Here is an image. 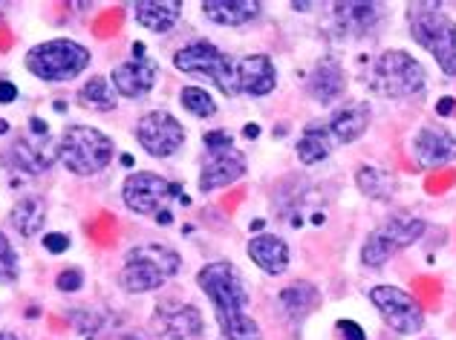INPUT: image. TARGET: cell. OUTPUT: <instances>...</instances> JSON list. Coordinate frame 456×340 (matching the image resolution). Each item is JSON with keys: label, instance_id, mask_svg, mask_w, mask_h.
I'll use <instances>...</instances> for the list:
<instances>
[{"label": "cell", "instance_id": "e575fe53", "mask_svg": "<svg viewBox=\"0 0 456 340\" xmlns=\"http://www.w3.org/2000/svg\"><path fill=\"white\" fill-rule=\"evenodd\" d=\"M436 110H439L442 116H448V113L453 110V99H442V101H439V107H436Z\"/></svg>", "mask_w": 456, "mask_h": 340}, {"label": "cell", "instance_id": "4dcf8cb0", "mask_svg": "<svg viewBox=\"0 0 456 340\" xmlns=\"http://www.w3.org/2000/svg\"><path fill=\"white\" fill-rule=\"evenodd\" d=\"M81 283H84V277H81V271H76V269H69V271H61V274H58V288H61V291H78Z\"/></svg>", "mask_w": 456, "mask_h": 340}, {"label": "cell", "instance_id": "603a6c76", "mask_svg": "<svg viewBox=\"0 0 456 340\" xmlns=\"http://www.w3.org/2000/svg\"><path fill=\"white\" fill-rule=\"evenodd\" d=\"M260 6L257 0H206L202 15L220 27H243L260 15Z\"/></svg>", "mask_w": 456, "mask_h": 340}, {"label": "cell", "instance_id": "d6a6232c", "mask_svg": "<svg viewBox=\"0 0 456 340\" xmlns=\"http://www.w3.org/2000/svg\"><path fill=\"white\" fill-rule=\"evenodd\" d=\"M338 329H341V337H344V340H367L364 329H362V326H358L355 320H341V323H338Z\"/></svg>", "mask_w": 456, "mask_h": 340}, {"label": "cell", "instance_id": "d6986e66", "mask_svg": "<svg viewBox=\"0 0 456 340\" xmlns=\"http://www.w3.org/2000/svg\"><path fill=\"white\" fill-rule=\"evenodd\" d=\"M332 15L338 20L344 35H362L373 32L379 23V4H364V0H346V4H332Z\"/></svg>", "mask_w": 456, "mask_h": 340}, {"label": "cell", "instance_id": "83f0119b", "mask_svg": "<svg viewBox=\"0 0 456 340\" xmlns=\"http://www.w3.org/2000/svg\"><path fill=\"white\" fill-rule=\"evenodd\" d=\"M358 188H362L364 193H370V197L376 199H387L393 197V176H387L384 170L379 167H362L358 170Z\"/></svg>", "mask_w": 456, "mask_h": 340}, {"label": "cell", "instance_id": "5bb4252c", "mask_svg": "<svg viewBox=\"0 0 456 340\" xmlns=\"http://www.w3.org/2000/svg\"><path fill=\"white\" fill-rule=\"evenodd\" d=\"M174 190L176 188L167 179L142 170V174H130L125 179L122 197H125V205L134 214H156L165 205L167 197H174Z\"/></svg>", "mask_w": 456, "mask_h": 340}, {"label": "cell", "instance_id": "d4e9b609", "mask_svg": "<svg viewBox=\"0 0 456 340\" xmlns=\"http://www.w3.org/2000/svg\"><path fill=\"white\" fill-rule=\"evenodd\" d=\"M332 150V136L327 127H306V133L297 142V159L304 165L323 162Z\"/></svg>", "mask_w": 456, "mask_h": 340}, {"label": "cell", "instance_id": "cb8c5ba5", "mask_svg": "<svg viewBox=\"0 0 456 340\" xmlns=\"http://www.w3.org/2000/svg\"><path fill=\"white\" fill-rule=\"evenodd\" d=\"M9 223L15 231H20L23 237H35L46 223L44 199L35 197V193H29V197H23L20 202H15V208H12V214H9Z\"/></svg>", "mask_w": 456, "mask_h": 340}, {"label": "cell", "instance_id": "9c48e42d", "mask_svg": "<svg viewBox=\"0 0 456 340\" xmlns=\"http://www.w3.org/2000/svg\"><path fill=\"white\" fill-rule=\"evenodd\" d=\"M422 234H425V223L419 220V216H393V220H387L367 237L362 248V260L370 269H381L393 254L413 246Z\"/></svg>", "mask_w": 456, "mask_h": 340}, {"label": "cell", "instance_id": "7c38bea8", "mask_svg": "<svg viewBox=\"0 0 456 340\" xmlns=\"http://www.w3.org/2000/svg\"><path fill=\"white\" fill-rule=\"evenodd\" d=\"M12 159L18 170L27 174H44L58 159V144L50 142V127L41 118H29V133L12 144Z\"/></svg>", "mask_w": 456, "mask_h": 340}, {"label": "cell", "instance_id": "4316f807", "mask_svg": "<svg viewBox=\"0 0 456 340\" xmlns=\"http://www.w3.org/2000/svg\"><path fill=\"white\" fill-rule=\"evenodd\" d=\"M78 101H81V107H90V110H110L116 99H113L107 76H93L87 84H84L78 90Z\"/></svg>", "mask_w": 456, "mask_h": 340}, {"label": "cell", "instance_id": "836d02e7", "mask_svg": "<svg viewBox=\"0 0 456 340\" xmlns=\"http://www.w3.org/2000/svg\"><path fill=\"white\" fill-rule=\"evenodd\" d=\"M15 99H18V87L12 81L0 78V104H12Z\"/></svg>", "mask_w": 456, "mask_h": 340}, {"label": "cell", "instance_id": "484cf974", "mask_svg": "<svg viewBox=\"0 0 456 340\" xmlns=\"http://www.w3.org/2000/svg\"><path fill=\"white\" fill-rule=\"evenodd\" d=\"M318 288L315 286H309V283H297L292 288H286L283 295H281V306L283 312L289 314V318H304L306 312L315 309V303H318Z\"/></svg>", "mask_w": 456, "mask_h": 340}, {"label": "cell", "instance_id": "d590c367", "mask_svg": "<svg viewBox=\"0 0 456 340\" xmlns=\"http://www.w3.org/2000/svg\"><path fill=\"white\" fill-rule=\"evenodd\" d=\"M0 340H20V337L12 335V332H0Z\"/></svg>", "mask_w": 456, "mask_h": 340}, {"label": "cell", "instance_id": "f546056e", "mask_svg": "<svg viewBox=\"0 0 456 340\" xmlns=\"http://www.w3.org/2000/svg\"><path fill=\"white\" fill-rule=\"evenodd\" d=\"M18 271H20L18 254H15V248H12V242L4 234H0V286L15 283L18 280Z\"/></svg>", "mask_w": 456, "mask_h": 340}, {"label": "cell", "instance_id": "7402d4cb", "mask_svg": "<svg viewBox=\"0 0 456 340\" xmlns=\"http://www.w3.org/2000/svg\"><path fill=\"white\" fill-rule=\"evenodd\" d=\"M346 87V78H344V69L338 61L332 58H323L321 64L312 69L309 76V95L321 104H332L335 99H341Z\"/></svg>", "mask_w": 456, "mask_h": 340}, {"label": "cell", "instance_id": "277c9868", "mask_svg": "<svg viewBox=\"0 0 456 340\" xmlns=\"http://www.w3.org/2000/svg\"><path fill=\"white\" fill-rule=\"evenodd\" d=\"M58 159L76 176H93L104 170L113 159V139L104 136L102 130L73 125L64 130L58 142Z\"/></svg>", "mask_w": 456, "mask_h": 340}, {"label": "cell", "instance_id": "ba28073f", "mask_svg": "<svg viewBox=\"0 0 456 340\" xmlns=\"http://www.w3.org/2000/svg\"><path fill=\"white\" fill-rule=\"evenodd\" d=\"M202 142H206V150H208V159L202 162V174H200L202 193L232 185V182H237L246 174V156L234 148V142L225 130L206 133Z\"/></svg>", "mask_w": 456, "mask_h": 340}, {"label": "cell", "instance_id": "8d00e7d4", "mask_svg": "<svg viewBox=\"0 0 456 340\" xmlns=\"http://www.w3.org/2000/svg\"><path fill=\"white\" fill-rule=\"evenodd\" d=\"M6 130H9V125H6L4 118H0V133H6Z\"/></svg>", "mask_w": 456, "mask_h": 340}, {"label": "cell", "instance_id": "30bf717a", "mask_svg": "<svg viewBox=\"0 0 456 340\" xmlns=\"http://www.w3.org/2000/svg\"><path fill=\"white\" fill-rule=\"evenodd\" d=\"M370 303L384 320L390 323V329L399 335H416L425 326V312L419 306L413 295H407L399 286H376L370 288Z\"/></svg>", "mask_w": 456, "mask_h": 340}, {"label": "cell", "instance_id": "52a82bcc", "mask_svg": "<svg viewBox=\"0 0 456 340\" xmlns=\"http://www.w3.org/2000/svg\"><path fill=\"white\" fill-rule=\"evenodd\" d=\"M373 87L387 99H411L425 87V69L402 50L384 53L373 67Z\"/></svg>", "mask_w": 456, "mask_h": 340}, {"label": "cell", "instance_id": "8992f818", "mask_svg": "<svg viewBox=\"0 0 456 340\" xmlns=\"http://www.w3.org/2000/svg\"><path fill=\"white\" fill-rule=\"evenodd\" d=\"M174 67L188 72V76L214 81L220 87V93H225V95H237L240 93L234 61L228 58L223 50H217L214 44H208V41L188 44L185 50H179L174 55Z\"/></svg>", "mask_w": 456, "mask_h": 340}, {"label": "cell", "instance_id": "9a60e30c", "mask_svg": "<svg viewBox=\"0 0 456 340\" xmlns=\"http://www.w3.org/2000/svg\"><path fill=\"white\" fill-rule=\"evenodd\" d=\"M153 329L165 340H194L202 335V314L188 303H162L153 314Z\"/></svg>", "mask_w": 456, "mask_h": 340}, {"label": "cell", "instance_id": "7a4b0ae2", "mask_svg": "<svg viewBox=\"0 0 456 340\" xmlns=\"http://www.w3.org/2000/svg\"><path fill=\"white\" fill-rule=\"evenodd\" d=\"M407 20H411L413 41L436 58L439 69L448 78H456V23L434 4H411Z\"/></svg>", "mask_w": 456, "mask_h": 340}, {"label": "cell", "instance_id": "f1b7e54d", "mask_svg": "<svg viewBox=\"0 0 456 340\" xmlns=\"http://www.w3.org/2000/svg\"><path fill=\"white\" fill-rule=\"evenodd\" d=\"M179 101H183L185 110L194 113L197 118H211L214 113H217V104H214L211 93L202 90V87H183V93H179Z\"/></svg>", "mask_w": 456, "mask_h": 340}, {"label": "cell", "instance_id": "2e32d148", "mask_svg": "<svg viewBox=\"0 0 456 340\" xmlns=\"http://www.w3.org/2000/svg\"><path fill=\"white\" fill-rule=\"evenodd\" d=\"M416 162L422 167H439L456 159V139L442 125H428L413 139Z\"/></svg>", "mask_w": 456, "mask_h": 340}, {"label": "cell", "instance_id": "3957f363", "mask_svg": "<svg viewBox=\"0 0 456 340\" xmlns=\"http://www.w3.org/2000/svg\"><path fill=\"white\" fill-rule=\"evenodd\" d=\"M197 283L202 291H206V297L211 300L214 318H217L220 329L240 318H246L248 288H246L243 274L237 271L234 263H228V260L208 263L206 269L197 274Z\"/></svg>", "mask_w": 456, "mask_h": 340}, {"label": "cell", "instance_id": "ffe728a7", "mask_svg": "<svg viewBox=\"0 0 456 340\" xmlns=\"http://www.w3.org/2000/svg\"><path fill=\"white\" fill-rule=\"evenodd\" d=\"M179 15H183V4L179 0H139V4H134L136 23L156 35L171 32Z\"/></svg>", "mask_w": 456, "mask_h": 340}, {"label": "cell", "instance_id": "6da1fadb", "mask_svg": "<svg viewBox=\"0 0 456 340\" xmlns=\"http://www.w3.org/2000/svg\"><path fill=\"white\" fill-rule=\"evenodd\" d=\"M179 269H183V257L174 248L159 246V242H148V246H136L127 251L118 283L130 295H145V291L162 288Z\"/></svg>", "mask_w": 456, "mask_h": 340}, {"label": "cell", "instance_id": "8fae6325", "mask_svg": "<svg viewBox=\"0 0 456 340\" xmlns=\"http://www.w3.org/2000/svg\"><path fill=\"white\" fill-rule=\"evenodd\" d=\"M136 139L145 148V153L156 156V159H167V156H174L185 144V127L171 113L153 110L139 118Z\"/></svg>", "mask_w": 456, "mask_h": 340}, {"label": "cell", "instance_id": "44dd1931", "mask_svg": "<svg viewBox=\"0 0 456 340\" xmlns=\"http://www.w3.org/2000/svg\"><path fill=\"white\" fill-rule=\"evenodd\" d=\"M248 257L255 260L260 271L274 277V274H283L286 265H289V246L274 234H260V237H251Z\"/></svg>", "mask_w": 456, "mask_h": 340}, {"label": "cell", "instance_id": "1f68e13d", "mask_svg": "<svg viewBox=\"0 0 456 340\" xmlns=\"http://www.w3.org/2000/svg\"><path fill=\"white\" fill-rule=\"evenodd\" d=\"M44 248L53 251V254H61L69 248V237L58 234V231H53V234H44Z\"/></svg>", "mask_w": 456, "mask_h": 340}, {"label": "cell", "instance_id": "5b68a950", "mask_svg": "<svg viewBox=\"0 0 456 340\" xmlns=\"http://www.w3.org/2000/svg\"><path fill=\"white\" fill-rule=\"evenodd\" d=\"M90 67V50L69 38H55L32 46L27 55V69L41 81H73Z\"/></svg>", "mask_w": 456, "mask_h": 340}, {"label": "cell", "instance_id": "e0dca14e", "mask_svg": "<svg viewBox=\"0 0 456 340\" xmlns=\"http://www.w3.org/2000/svg\"><path fill=\"white\" fill-rule=\"evenodd\" d=\"M278 84V72L266 55H246L237 64V87L248 95H269Z\"/></svg>", "mask_w": 456, "mask_h": 340}, {"label": "cell", "instance_id": "4fadbf2b", "mask_svg": "<svg viewBox=\"0 0 456 340\" xmlns=\"http://www.w3.org/2000/svg\"><path fill=\"white\" fill-rule=\"evenodd\" d=\"M156 78H159V64L145 55V46L142 44L134 46V58L125 61V64H118L110 76L116 93L125 95V99H134V101L145 99V95L153 90Z\"/></svg>", "mask_w": 456, "mask_h": 340}, {"label": "cell", "instance_id": "ac0fdd59", "mask_svg": "<svg viewBox=\"0 0 456 340\" xmlns=\"http://www.w3.org/2000/svg\"><path fill=\"white\" fill-rule=\"evenodd\" d=\"M367 127H370V107L364 101L344 104L330 118V136L338 144H353Z\"/></svg>", "mask_w": 456, "mask_h": 340}]
</instances>
